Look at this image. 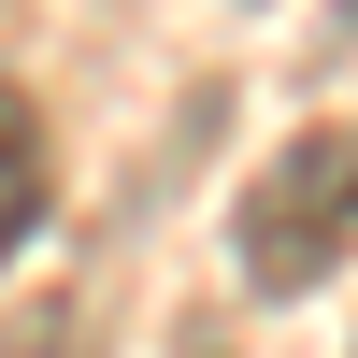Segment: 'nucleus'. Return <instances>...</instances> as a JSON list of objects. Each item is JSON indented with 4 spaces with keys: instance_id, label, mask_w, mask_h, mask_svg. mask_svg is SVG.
<instances>
[{
    "instance_id": "obj_1",
    "label": "nucleus",
    "mask_w": 358,
    "mask_h": 358,
    "mask_svg": "<svg viewBox=\"0 0 358 358\" xmlns=\"http://www.w3.org/2000/svg\"><path fill=\"white\" fill-rule=\"evenodd\" d=\"M229 258H244L258 301H301L358 258V115L301 129L287 158H258V187L229 201Z\"/></svg>"
},
{
    "instance_id": "obj_2",
    "label": "nucleus",
    "mask_w": 358,
    "mask_h": 358,
    "mask_svg": "<svg viewBox=\"0 0 358 358\" xmlns=\"http://www.w3.org/2000/svg\"><path fill=\"white\" fill-rule=\"evenodd\" d=\"M57 201V158H43V115H29V86H0V273L29 258V229H43Z\"/></svg>"
},
{
    "instance_id": "obj_3",
    "label": "nucleus",
    "mask_w": 358,
    "mask_h": 358,
    "mask_svg": "<svg viewBox=\"0 0 358 358\" xmlns=\"http://www.w3.org/2000/svg\"><path fill=\"white\" fill-rule=\"evenodd\" d=\"M0 358H101V301H86V287L15 301V315H0Z\"/></svg>"
}]
</instances>
